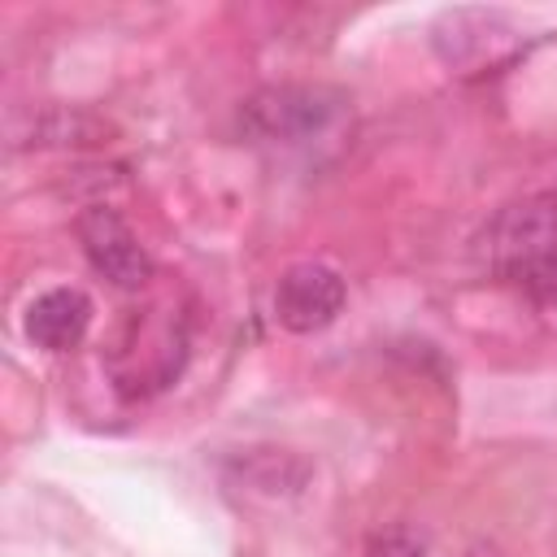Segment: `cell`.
<instances>
[{
	"instance_id": "6da1fadb",
	"label": "cell",
	"mask_w": 557,
	"mask_h": 557,
	"mask_svg": "<svg viewBox=\"0 0 557 557\" xmlns=\"http://www.w3.org/2000/svg\"><path fill=\"white\" fill-rule=\"evenodd\" d=\"M479 265L531 305L557 309V196H522L479 231Z\"/></svg>"
},
{
	"instance_id": "7a4b0ae2",
	"label": "cell",
	"mask_w": 557,
	"mask_h": 557,
	"mask_svg": "<svg viewBox=\"0 0 557 557\" xmlns=\"http://www.w3.org/2000/svg\"><path fill=\"white\" fill-rule=\"evenodd\" d=\"M348 96L326 83H270L252 91L239 109V131L274 152H309L326 144L348 122Z\"/></svg>"
},
{
	"instance_id": "3957f363",
	"label": "cell",
	"mask_w": 557,
	"mask_h": 557,
	"mask_svg": "<svg viewBox=\"0 0 557 557\" xmlns=\"http://www.w3.org/2000/svg\"><path fill=\"white\" fill-rule=\"evenodd\" d=\"M157 313L161 309H144V313L135 309L122 322V335L113 339V352H109L113 379L131 396L165 387L183 366V348H187L183 322L178 318H157Z\"/></svg>"
},
{
	"instance_id": "277c9868",
	"label": "cell",
	"mask_w": 557,
	"mask_h": 557,
	"mask_svg": "<svg viewBox=\"0 0 557 557\" xmlns=\"http://www.w3.org/2000/svg\"><path fill=\"white\" fill-rule=\"evenodd\" d=\"M78 244H83L87 265L100 278H109L113 287H122V292L148 287L152 257H148V248L139 244V235L131 231V222L117 209H104V205L83 209L78 213Z\"/></svg>"
},
{
	"instance_id": "5b68a950",
	"label": "cell",
	"mask_w": 557,
	"mask_h": 557,
	"mask_svg": "<svg viewBox=\"0 0 557 557\" xmlns=\"http://www.w3.org/2000/svg\"><path fill=\"white\" fill-rule=\"evenodd\" d=\"M522 48L518 30L487 9H457L435 22V52L457 74H487Z\"/></svg>"
},
{
	"instance_id": "8992f818",
	"label": "cell",
	"mask_w": 557,
	"mask_h": 557,
	"mask_svg": "<svg viewBox=\"0 0 557 557\" xmlns=\"http://www.w3.org/2000/svg\"><path fill=\"white\" fill-rule=\"evenodd\" d=\"M344 300H348V287L339 270H331L326 261H296L278 274L274 318L292 335H313L344 313Z\"/></svg>"
},
{
	"instance_id": "52a82bcc",
	"label": "cell",
	"mask_w": 557,
	"mask_h": 557,
	"mask_svg": "<svg viewBox=\"0 0 557 557\" xmlns=\"http://www.w3.org/2000/svg\"><path fill=\"white\" fill-rule=\"evenodd\" d=\"M91 326V296L78 287H48L26 305V339L48 352H70Z\"/></svg>"
},
{
	"instance_id": "ba28073f",
	"label": "cell",
	"mask_w": 557,
	"mask_h": 557,
	"mask_svg": "<svg viewBox=\"0 0 557 557\" xmlns=\"http://www.w3.org/2000/svg\"><path fill=\"white\" fill-rule=\"evenodd\" d=\"M366 557H426V544L409 527H387V531H374L370 535Z\"/></svg>"
},
{
	"instance_id": "9c48e42d",
	"label": "cell",
	"mask_w": 557,
	"mask_h": 557,
	"mask_svg": "<svg viewBox=\"0 0 557 557\" xmlns=\"http://www.w3.org/2000/svg\"><path fill=\"white\" fill-rule=\"evenodd\" d=\"M461 557H500V548H492V544H470Z\"/></svg>"
}]
</instances>
